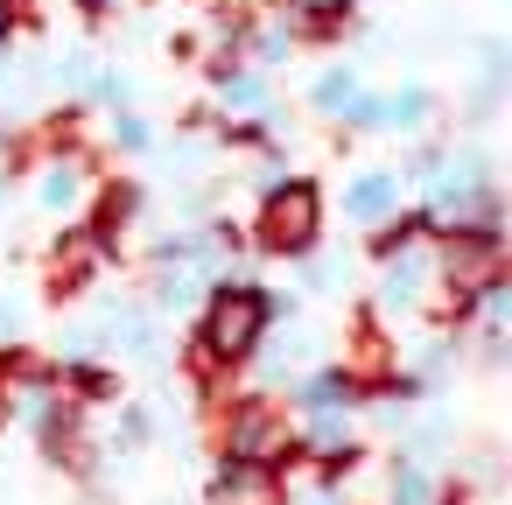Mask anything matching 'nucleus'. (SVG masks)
Listing matches in <instances>:
<instances>
[{
    "label": "nucleus",
    "instance_id": "f257e3e1",
    "mask_svg": "<svg viewBox=\"0 0 512 505\" xmlns=\"http://www.w3.org/2000/svg\"><path fill=\"white\" fill-rule=\"evenodd\" d=\"M267 316H274V302H267L253 281L218 288V295H211V309H204V330H197L204 358H246V351L260 344V330H267Z\"/></svg>",
    "mask_w": 512,
    "mask_h": 505
},
{
    "label": "nucleus",
    "instance_id": "f03ea898",
    "mask_svg": "<svg viewBox=\"0 0 512 505\" xmlns=\"http://www.w3.org/2000/svg\"><path fill=\"white\" fill-rule=\"evenodd\" d=\"M316 225H323L316 190H309V183H281V190L267 197V211H260V246H267V253H309Z\"/></svg>",
    "mask_w": 512,
    "mask_h": 505
},
{
    "label": "nucleus",
    "instance_id": "7ed1b4c3",
    "mask_svg": "<svg viewBox=\"0 0 512 505\" xmlns=\"http://www.w3.org/2000/svg\"><path fill=\"white\" fill-rule=\"evenodd\" d=\"M225 456H246V463H274V456H288V421H281L267 400H246V407L225 421Z\"/></svg>",
    "mask_w": 512,
    "mask_h": 505
},
{
    "label": "nucleus",
    "instance_id": "20e7f679",
    "mask_svg": "<svg viewBox=\"0 0 512 505\" xmlns=\"http://www.w3.org/2000/svg\"><path fill=\"white\" fill-rule=\"evenodd\" d=\"M211 505H281V484H274V463H246L232 456L211 484Z\"/></svg>",
    "mask_w": 512,
    "mask_h": 505
},
{
    "label": "nucleus",
    "instance_id": "39448f33",
    "mask_svg": "<svg viewBox=\"0 0 512 505\" xmlns=\"http://www.w3.org/2000/svg\"><path fill=\"white\" fill-rule=\"evenodd\" d=\"M393 204H400V176H365V183H351V197H344L351 218H386Z\"/></svg>",
    "mask_w": 512,
    "mask_h": 505
},
{
    "label": "nucleus",
    "instance_id": "423d86ee",
    "mask_svg": "<svg viewBox=\"0 0 512 505\" xmlns=\"http://www.w3.org/2000/svg\"><path fill=\"white\" fill-rule=\"evenodd\" d=\"M78 197H85V162L71 155V162H57V169L43 176V204H50V211H71Z\"/></svg>",
    "mask_w": 512,
    "mask_h": 505
},
{
    "label": "nucleus",
    "instance_id": "0eeeda50",
    "mask_svg": "<svg viewBox=\"0 0 512 505\" xmlns=\"http://www.w3.org/2000/svg\"><path fill=\"white\" fill-rule=\"evenodd\" d=\"M421 113H428V99H421V92H393V99H379V134H386V127H400V134H407V127H421Z\"/></svg>",
    "mask_w": 512,
    "mask_h": 505
},
{
    "label": "nucleus",
    "instance_id": "6e6552de",
    "mask_svg": "<svg viewBox=\"0 0 512 505\" xmlns=\"http://www.w3.org/2000/svg\"><path fill=\"white\" fill-rule=\"evenodd\" d=\"M351 99H358V71H330V78L316 85V106H323V113H351Z\"/></svg>",
    "mask_w": 512,
    "mask_h": 505
},
{
    "label": "nucleus",
    "instance_id": "1a4fd4ad",
    "mask_svg": "<svg viewBox=\"0 0 512 505\" xmlns=\"http://www.w3.org/2000/svg\"><path fill=\"white\" fill-rule=\"evenodd\" d=\"M414 281H421V260L407 253V260H393V267H386V288H379V295H386V302H414V295H421Z\"/></svg>",
    "mask_w": 512,
    "mask_h": 505
},
{
    "label": "nucleus",
    "instance_id": "9d476101",
    "mask_svg": "<svg viewBox=\"0 0 512 505\" xmlns=\"http://www.w3.org/2000/svg\"><path fill=\"white\" fill-rule=\"evenodd\" d=\"M428 498H435L428 470H421V463H400V477H393V505H428Z\"/></svg>",
    "mask_w": 512,
    "mask_h": 505
},
{
    "label": "nucleus",
    "instance_id": "9b49d317",
    "mask_svg": "<svg viewBox=\"0 0 512 505\" xmlns=\"http://www.w3.org/2000/svg\"><path fill=\"white\" fill-rule=\"evenodd\" d=\"M225 99H232V106H260L267 92H260V78H232V71H225Z\"/></svg>",
    "mask_w": 512,
    "mask_h": 505
},
{
    "label": "nucleus",
    "instance_id": "f8f14e48",
    "mask_svg": "<svg viewBox=\"0 0 512 505\" xmlns=\"http://www.w3.org/2000/svg\"><path fill=\"white\" fill-rule=\"evenodd\" d=\"M113 134H120V148H148V127L127 113V120H113Z\"/></svg>",
    "mask_w": 512,
    "mask_h": 505
},
{
    "label": "nucleus",
    "instance_id": "ddd939ff",
    "mask_svg": "<svg viewBox=\"0 0 512 505\" xmlns=\"http://www.w3.org/2000/svg\"><path fill=\"white\" fill-rule=\"evenodd\" d=\"M0 421H8V379H0Z\"/></svg>",
    "mask_w": 512,
    "mask_h": 505
}]
</instances>
